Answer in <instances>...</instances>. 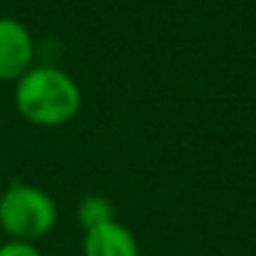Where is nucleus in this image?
Wrapping results in <instances>:
<instances>
[{"mask_svg":"<svg viewBox=\"0 0 256 256\" xmlns=\"http://www.w3.org/2000/svg\"><path fill=\"white\" fill-rule=\"evenodd\" d=\"M36 45L30 30L18 18L0 16V81L16 84L32 66Z\"/></svg>","mask_w":256,"mask_h":256,"instance_id":"obj_3","label":"nucleus"},{"mask_svg":"<svg viewBox=\"0 0 256 256\" xmlns=\"http://www.w3.org/2000/svg\"><path fill=\"white\" fill-rule=\"evenodd\" d=\"M76 218H79V225L88 232L92 227L104 225V222L115 220V207H112V202L106 196L88 194L76 204Z\"/></svg>","mask_w":256,"mask_h":256,"instance_id":"obj_5","label":"nucleus"},{"mask_svg":"<svg viewBox=\"0 0 256 256\" xmlns=\"http://www.w3.org/2000/svg\"><path fill=\"white\" fill-rule=\"evenodd\" d=\"M56 202L40 186L14 182L0 194V227L9 238L36 243L56 227Z\"/></svg>","mask_w":256,"mask_h":256,"instance_id":"obj_2","label":"nucleus"},{"mask_svg":"<svg viewBox=\"0 0 256 256\" xmlns=\"http://www.w3.org/2000/svg\"><path fill=\"white\" fill-rule=\"evenodd\" d=\"M0 256H40V252L34 243L9 238L7 243L0 245Z\"/></svg>","mask_w":256,"mask_h":256,"instance_id":"obj_6","label":"nucleus"},{"mask_svg":"<svg viewBox=\"0 0 256 256\" xmlns=\"http://www.w3.org/2000/svg\"><path fill=\"white\" fill-rule=\"evenodd\" d=\"M16 110L30 124L56 128L72 122L81 110L79 84L56 66H32L16 81Z\"/></svg>","mask_w":256,"mask_h":256,"instance_id":"obj_1","label":"nucleus"},{"mask_svg":"<svg viewBox=\"0 0 256 256\" xmlns=\"http://www.w3.org/2000/svg\"><path fill=\"white\" fill-rule=\"evenodd\" d=\"M0 194H2V189H0Z\"/></svg>","mask_w":256,"mask_h":256,"instance_id":"obj_7","label":"nucleus"},{"mask_svg":"<svg viewBox=\"0 0 256 256\" xmlns=\"http://www.w3.org/2000/svg\"><path fill=\"white\" fill-rule=\"evenodd\" d=\"M84 256H140V245L128 227L110 220L86 232Z\"/></svg>","mask_w":256,"mask_h":256,"instance_id":"obj_4","label":"nucleus"}]
</instances>
